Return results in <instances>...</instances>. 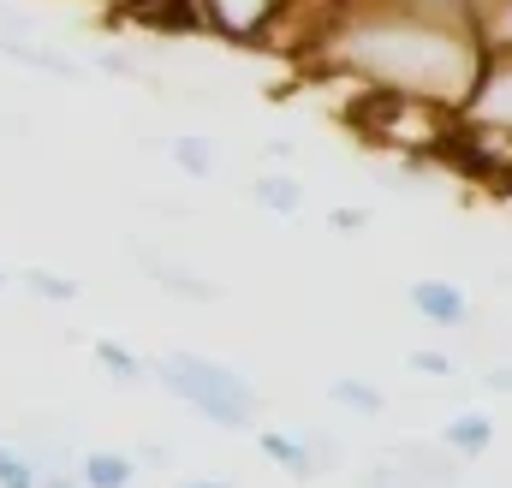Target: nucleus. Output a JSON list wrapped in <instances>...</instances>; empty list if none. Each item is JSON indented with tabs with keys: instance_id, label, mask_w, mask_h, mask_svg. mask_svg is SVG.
I'll return each mask as SVG.
<instances>
[{
	"instance_id": "nucleus-1",
	"label": "nucleus",
	"mask_w": 512,
	"mask_h": 488,
	"mask_svg": "<svg viewBox=\"0 0 512 488\" xmlns=\"http://www.w3.org/2000/svg\"><path fill=\"white\" fill-rule=\"evenodd\" d=\"M310 60L352 84L423 96L459 114L483 60V36L471 18L441 12L429 0H340Z\"/></svg>"
},
{
	"instance_id": "nucleus-2",
	"label": "nucleus",
	"mask_w": 512,
	"mask_h": 488,
	"mask_svg": "<svg viewBox=\"0 0 512 488\" xmlns=\"http://www.w3.org/2000/svg\"><path fill=\"white\" fill-rule=\"evenodd\" d=\"M346 120L358 125L370 143L399 149V155H441L447 131H453V108L441 102H423V96H399V90H376V84H358Z\"/></svg>"
},
{
	"instance_id": "nucleus-3",
	"label": "nucleus",
	"mask_w": 512,
	"mask_h": 488,
	"mask_svg": "<svg viewBox=\"0 0 512 488\" xmlns=\"http://www.w3.org/2000/svg\"><path fill=\"white\" fill-rule=\"evenodd\" d=\"M155 375H161L167 393H179L215 429H251L256 423V387L239 369L215 364V358H197V352H167V358H155Z\"/></svg>"
},
{
	"instance_id": "nucleus-4",
	"label": "nucleus",
	"mask_w": 512,
	"mask_h": 488,
	"mask_svg": "<svg viewBox=\"0 0 512 488\" xmlns=\"http://www.w3.org/2000/svg\"><path fill=\"white\" fill-rule=\"evenodd\" d=\"M465 125H489V131H512V48H483L477 78L459 102Z\"/></svg>"
},
{
	"instance_id": "nucleus-5",
	"label": "nucleus",
	"mask_w": 512,
	"mask_h": 488,
	"mask_svg": "<svg viewBox=\"0 0 512 488\" xmlns=\"http://www.w3.org/2000/svg\"><path fill=\"white\" fill-rule=\"evenodd\" d=\"M137 268L161 286V292H173V298H185V304H215L221 298V286L215 280H203V274H191L185 262H173V256H155V250H137Z\"/></svg>"
},
{
	"instance_id": "nucleus-6",
	"label": "nucleus",
	"mask_w": 512,
	"mask_h": 488,
	"mask_svg": "<svg viewBox=\"0 0 512 488\" xmlns=\"http://www.w3.org/2000/svg\"><path fill=\"white\" fill-rule=\"evenodd\" d=\"M411 310L429 322V328H465L471 322V304H465V292L453 286V280H411Z\"/></svg>"
},
{
	"instance_id": "nucleus-7",
	"label": "nucleus",
	"mask_w": 512,
	"mask_h": 488,
	"mask_svg": "<svg viewBox=\"0 0 512 488\" xmlns=\"http://www.w3.org/2000/svg\"><path fill=\"white\" fill-rule=\"evenodd\" d=\"M441 447H447L453 459H483V453L495 447V417H483V411H459V417L441 429Z\"/></svg>"
},
{
	"instance_id": "nucleus-8",
	"label": "nucleus",
	"mask_w": 512,
	"mask_h": 488,
	"mask_svg": "<svg viewBox=\"0 0 512 488\" xmlns=\"http://www.w3.org/2000/svg\"><path fill=\"white\" fill-rule=\"evenodd\" d=\"M78 483L84 488H131L137 483V459L131 453H114V447H90L78 459Z\"/></svg>"
},
{
	"instance_id": "nucleus-9",
	"label": "nucleus",
	"mask_w": 512,
	"mask_h": 488,
	"mask_svg": "<svg viewBox=\"0 0 512 488\" xmlns=\"http://www.w3.org/2000/svg\"><path fill=\"white\" fill-rule=\"evenodd\" d=\"M256 447H262V459H274L286 477H298V483H310V477H316L310 441H292V435H280V429H262V435H256Z\"/></svg>"
},
{
	"instance_id": "nucleus-10",
	"label": "nucleus",
	"mask_w": 512,
	"mask_h": 488,
	"mask_svg": "<svg viewBox=\"0 0 512 488\" xmlns=\"http://www.w3.org/2000/svg\"><path fill=\"white\" fill-rule=\"evenodd\" d=\"M251 203L268 209V215H298V209H304V185H298L292 173H256Z\"/></svg>"
},
{
	"instance_id": "nucleus-11",
	"label": "nucleus",
	"mask_w": 512,
	"mask_h": 488,
	"mask_svg": "<svg viewBox=\"0 0 512 488\" xmlns=\"http://www.w3.org/2000/svg\"><path fill=\"white\" fill-rule=\"evenodd\" d=\"M328 399L346 405V411H364V417H382L387 411V393L382 387H370L364 375H334V381H328Z\"/></svg>"
},
{
	"instance_id": "nucleus-12",
	"label": "nucleus",
	"mask_w": 512,
	"mask_h": 488,
	"mask_svg": "<svg viewBox=\"0 0 512 488\" xmlns=\"http://www.w3.org/2000/svg\"><path fill=\"white\" fill-rule=\"evenodd\" d=\"M18 286H24L30 298H42V304H72V298H78V280H72V274H54V268H24Z\"/></svg>"
},
{
	"instance_id": "nucleus-13",
	"label": "nucleus",
	"mask_w": 512,
	"mask_h": 488,
	"mask_svg": "<svg viewBox=\"0 0 512 488\" xmlns=\"http://www.w3.org/2000/svg\"><path fill=\"white\" fill-rule=\"evenodd\" d=\"M36 483H42V465L30 459V447L0 441V488H36Z\"/></svg>"
},
{
	"instance_id": "nucleus-14",
	"label": "nucleus",
	"mask_w": 512,
	"mask_h": 488,
	"mask_svg": "<svg viewBox=\"0 0 512 488\" xmlns=\"http://www.w3.org/2000/svg\"><path fill=\"white\" fill-rule=\"evenodd\" d=\"M90 352H96V364L108 369L114 381H126V387H131V381H143V375H149V369H143V358H137L131 346H120V340H96Z\"/></svg>"
},
{
	"instance_id": "nucleus-15",
	"label": "nucleus",
	"mask_w": 512,
	"mask_h": 488,
	"mask_svg": "<svg viewBox=\"0 0 512 488\" xmlns=\"http://www.w3.org/2000/svg\"><path fill=\"white\" fill-rule=\"evenodd\" d=\"M173 161L191 173V179H209L221 167V155L209 149V137H173Z\"/></svg>"
},
{
	"instance_id": "nucleus-16",
	"label": "nucleus",
	"mask_w": 512,
	"mask_h": 488,
	"mask_svg": "<svg viewBox=\"0 0 512 488\" xmlns=\"http://www.w3.org/2000/svg\"><path fill=\"white\" fill-rule=\"evenodd\" d=\"M411 369H423V375H459V364L447 358V352H429V346H417L411 358H405Z\"/></svg>"
},
{
	"instance_id": "nucleus-17",
	"label": "nucleus",
	"mask_w": 512,
	"mask_h": 488,
	"mask_svg": "<svg viewBox=\"0 0 512 488\" xmlns=\"http://www.w3.org/2000/svg\"><path fill=\"white\" fill-rule=\"evenodd\" d=\"M328 227H334V233H364V227H370V209L340 203V209H328Z\"/></svg>"
},
{
	"instance_id": "nucleus-18",
	"label": "nucleus",
	"mask_w": 512,
	"mask_h": 488,
	"mask_svg": "<svg viewBox=\"0 0 512 488\" xmlns=\"http://www.w3.org/2000/svg\"><path fill=\"white\" fill-rule=\"evenodd\" d=\"M483 381H489L495 393H512V364H495V369H489V375H483Z\"/></svg>"
},
{
	"instance_id": "nucleus-19",
	"label": "nucleus",
	"mask_w": 512,
	"mask_h": 488,
	"mask_svg": "<svg viewBox=\"0 0 512 488\" xmlns=\"http://www.w3.org/2000/svg\"><path fill=\"white\" fill-rule=\"evenodd\" d=\"M36 488H84V483H78L72 471H42V483H36Z\"/></svg>"
},
{
	"instance_id": "nucleus-20",
	"label": "nucleus",
	"mask_w": 512,
	"mask_h": 488,
	"mask_svg": "<svg viewBox=\"0 0 512 488\" xmlns=\"http://www.w3.org/2000/svg\"><path fill=\"white\" fill-rule=\"evenodd\" d=\"M179 488H233V483H221V477H191V483H179Z\"/></svg>"
},
{
	"instance_id": "nucleus-21",
	"label": "nucleus",
	"mask_w": 512,
	"mask_h": 488,
	"mask_svg": "<svg viewBox=\"0 0 512 488\" xmlns=\"http://www.w3.org/2000/svg\"><path fill=\"white\" fill-rule=\"evenodd\" d=\"M0 286H6V268H0Z\"/></svg>"
}]
</instances>
